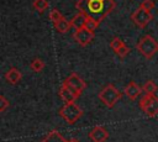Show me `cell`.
<instances>
[{
  "label": "cell",
  "instance_id": "cell-1",
  "mask_svg": "<svg viewBox=\"0 0 158 142\" xmlns=\"http://www.w3.org/2000/svg\"><path fill=\"white\" fill-rule=\"evenodd\" d=\"M136 48L144 58L151 59L158 52V42L151 35H146L138 41V43L136 44Z\"/></svg>",
  "mask_w": 158,
  "mask_h": 142
},
{
  "label": "cell",
  "instance_id": "cell-2",
  "mask_svg": "<svg viewBox=\"0 0 158 142\" xmlns=\"http://www.w3.org/2000/svg\"><path fill=\"white\" fill-rule=\"evenodd\" d=\"M59 116L65 122L73 125V123H75L83 116V110L75 102H65L59 109Z\"/></svg>",
  "mask_w": 158,
  "mask_h": 142
},
{
  "label": "cell",
  "instance_id": "cell-3",
  "mask_svg": "<svg viewBox=\"0 0 158 142\" xmlns=\"http://www.w3.org/2000/svg\"><path fill=\"white\" fill-rule=\"evenodd\" d=\"M98 96L104 105H106L107 107H114L115 104L121 99V93L115 88V85L107 84L99 91Z\"/></svg>",
  "mask_w": 158,
  "mask_h": 142
},
{
  "label": "cell",
  "instance_id": "cell-4",
  "mask_svg": "<svg viewBox=\"0 0 158 142\" xmlns=\"http://www.w3.org/2000/svg\"><path fill=\"white\" fill-rule=\"evenodd\" d=\"M139 107L148 117H156L158 115V98L154 94H146L139 100Z\"/></svg>",
  "mask_w": 158,
  "mask_h": 142
},
{
  "label": "cell",
  "instance_id": "cell-5",
  "mask_svg": "<svg viewBox=\"0 0 158 142\" xmlns=\"http://www.w3.org/2000/svg\"><path fill=\"white\" fill-rule=\"evenodd\" d=\"M153 19L152 14L149 10H146L144 7L139 6L138 9H136L132 14H131V20L133 21V23L139 27V28H144L149 22L151 20Z\"/></svg>",
  "mask_w": 158,
  "mask_h": 142
},
{
  "label": "cell",
  "instance_id": "cell-6",
  "mask_svg": "<svg viewBox=\"0 0 158 142\" xmlns=\"http://www.w3.org/2000/svg\"><path fill=\"white\" fill-rule=\"evenodd\" d=\"M63 85L69 86L73 91H75V93H77V95H78V96H80V95H81V93H83V91L85 90V88H86L85 81H84V80H83V78H80L77 73H72V74H69V75L64 79Z\"/></svg>",
  "mask_w": 158,
  "mask_h": 142
},
{
  "label": "cell",
  "instance_id": "cell-7",
  "mask_svg": "<svg viewBox=\"0 0 158 142\" xmlns=\"http://www.w3.org/2000/svg\"><path fill=\"white\" fill-rule=\"evenodd\" d=\"M73 37L75 38V41L80 44V46H88L93 38H94V31H90L86 27H80V28H75Z\"/></svg>",
  "mask_w": 158,
  "mask_h": 142
},
{
  "label": "cell",
  "instance_id": "cell-8",
  "mask_svg": "<svg viewBox=\"0 0 158 142\" xmlns=\"http://www.w3.org/2000/svg\"><path fill=\"white\" fill-rule=\"evenodd\" d=\"M89 137L91 138L93 142H105L109 137V132L102 126H95L89 132Z\"/></svg>",
  "mask_w": 158,
  "mask_h": 142
},
{
  "label": "cell",
  "instance_id": "cell-9",
  "mask_svg": "<svg viewBox=\"0 0 158 142\" xmlns=\"http://www.w3.org/2000/svg\"><path fill=\"white\" fill-rule=\"evenodd\" d=\"M142 91H143L142 86H139V85H138L137 83H135V81H130V83L125 86V90H123L125 95H126L130 100H136V99L141 95Z\"/></svg>",
  "mask_w": 158,
  "mask_h": 142
},
{
  "label": "cell",
  "instance_id": "cell-10",
  "mask_svg": "<svg viewBox=\"0 0 158 142\" xmlns=\"http://www.w3.org/2000/svg\"><path fill=\"white\" fill-rule=\"evenodd\" d=\"M59 98L64 101V102H74L79 96L77 95V93L75 91H73L69 86H67V85H63L62 84V86L59 88Z\"/></svg>",
  "mask_w": 158,
  "mask_h": 142
},
{
  "label": "cell",
  "instance_id": "cell-11",
  "mask_svg": "<svg viewBox=\"0 0 158 142\" xmlns=\"http://www.w3.org/2000/svg\"><path fill=\"white\" fill-rule=\"evenodd\" d=\"M5 78H6V81H7V83L15 85V84H17V83L21 80L22 74H21V72H20L17 68L12 67V68H10V69L5 73Z\"/></svg>",
  "mask_w": 158,
  "mask_h": 142
},
{
  "label": "cell",
  "instance_id": "cell-12",
  "mask_svg": "<svg viewBox=\"0 0 158 142\" xmlns=\"http://www.w3.org/2000/svg\"><path fill=\"white\" fill-rule=\"evenodd\" d=\"M86 17L88 15L83 11H79L77 15L73 16V19L70 20V23H72V27L74 28H80V27H84L85 26V21H86Z\"/></svg>",
  "mask_w": 158,
  "mask_h": 142
},
{
  "label": "cell",
  "instance_id": "cell-13",
  "mask_svg": "<svg viewBox=\"0 0 158 142\" xmlns=\"http://www.w3.org/2000/svg\"><path fill=\"white\" fill-rule=\"evenodd\" d=\"M41 142H67V140L62 136V133H59L58 131L53 130V131H51Z\"/></svg>",
  "mask_w": 158,
  "mask_h": 142
},
{
  "label": "cell",
  "instance_id": "cell-14",
  "mask_svg": "<svg viewBox=\"0 0 158 142\" xmlns=\"http://www.w3.org/2000/svg\"><path fill=\"white\" fill-rule=\"evenodd\" d=\"M54 27H56V30H57L59 33H65V32H68L69 28L72 27V23H70V21H68L67 19L63 17L59 22L54 23Z\"/></svg>",
  "mask_w": 158,
  "mask_h": 142
},
{
  "label": "cell",
  "instance_id": "cell-15",
  "mask_svg": "<svg viewBox=\"0 0 158 142\" xmlns=\"http://www.w3.org/2000/svg\"><path fill=\"white\" fill-rule=\"evenodd\" d=\"M44 62L41 59V58H38V57H36V58H33L32 61H31V63H30V67H31V69L33 70V72H36V73H38V72H41L43 68H44Z\"/></svg>",
  "mask_w": 158,
  "mask_h": 142
},
{
  "label": "cell",
  "instance_id": "cell-16",
  "mask_svg": "<svg viewBox=\"0 0 158 142\" xmlns=\"http://www.w3.org/2000/svg\"><path fill=\"white\" fill-rule=\"evenodd\" d=\"M142 89H143V91H144L146 94H156V91L158 90V85H157L153 80H147V81L143 84Z\"/></svg>",
  "mask_w": 158,
  "mask_h": 142
},
{
  "label": "cell",
  "instance_id": "cell-17",
  "mask_svg": "<svg viewBox=\"0 0 158 142\" xmlns=\"http://www.w3.org/2000/svg\"><path fill=\"white\" fill-rule=\"evenodd\" d=\"M32 5L36 9V11H38L40 14L44 12L48 9V6H49V4H48L47 0H33V4Z\"/></svg>",
  "mask_w": 158,
  "mask_h": 142
},
{
  "label": "cell",
  "instance_id": "cell-18",
  "mask_svg": "<svg viewBox=\"0 0 158 142\" xmlns=\"http://www.w3.org/2000/svg\"><path fill=\"white\" fill-rule=\"evenodd\" d=\"M99 23H100V20H96V19H94L93 16L88 15V17H86V21H85V26H84V27L89 28L90 31H95V30L98 28Z\"/></svg>",
  "mask_w": 158,
  "mask_h": 142
},
{
  "label": "cell",
  "instance_id": "cell-19",
  "mask_svg": "<svg viewBox=\"0 0 158 142\" xmlns=\"http://www.w3.org/2000/svg\"><path fill=\"white\" fill-rule=\"evenodd\" d=\"M49 19H51V21H52L53 25H54V23L59 22V21L63 19V15L60 14L59 10H57V9H52L51 12H49Z\"/></svg>",
  "mask_w": 158,
  "mask_h": 142
},
{
  "label": "cell",
  "instance_id": "cell-20",
  "mask_svg": "<svg viewBox=\"0 0 158 142\" xmlns=\"http://www.w3.org/2000/svg\"><path fill=\"white\" fill-rule=\"evenodd\" d=\"M123 44H125L123 41H122L121 38H118V37H114V38L111 40V42H110V47L112 48V51H114L115 53H116Z\"/></svg>",
  "mask_w": 158,
  "mask_h": 142
},
{
  "label": "cell",
  "instance_id": "cell-21",
  "mask_svg": "<svg viewBox=\"0 0 158 142\" xmlns=\"http://www.w3.org/2000/svg\"><path fill=\"white\" fill-rule=\"evenodd\" d=\"M9 106H10V102L7 101V99L4 95H1L0 96V112H4Z\"/></svg>",
  "mask_w": 158,
  "mask_h": 142
},
{
  "label": "cell",
  "instance_id": "cell-22",
  "mask_svg": "<svg viewBox=\"0 0 158 142\" xmlns=\"http://www.w3.org/2000/svg\"><path fill=\"white\" fill-rule=\"evenodd\" d=\"M128 53H130V48H128L126 44H123V46H122V47H121V48H120V49L116 52V54H117L118 57H121V58L126 57Z\"/></svg>",
  "mask_w": 158,
  "mask_h": 142
},
{
  "label": "cell",
  "instance_id": "cell-23",
  "mask_svg": "<svg viewBox=\"0 0 158 142\" xmlns=\"http://www.w3.org/2000/svg\"><path fill=\"white\" fill-rule=\"evenodd\" d=\"M139 6H142V7H144L146 10H149V11H151L152 9H154V1H153V0H143Z\"/></svg>",
  "mask_w": 158,
  "mask_h": 142
},
{
  "label": "cell",
  "instance_id": "cell-24",
  "mask_svg": "<svg viewBox=\"0 0 158 142\" xmlns=\"http://www.w3.org/2000/svg\"><path fill=\"white\" fill-rule=\"evenodd\" d=\"M67 142H79V141H78L77 138H70V140H68Z\"/></svg>",
  "mask_w": 158,
  "mask_h": 142
}]
</instances>
